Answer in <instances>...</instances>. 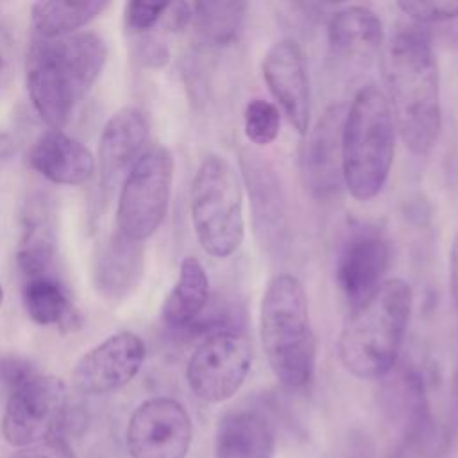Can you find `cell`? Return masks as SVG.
<instances>
[{
  "label": "cell",
  "instance_id": "cell-13",
  "mask_svg": "<svg viewBox=\"0 0 458 458\" xmlns=\"http://www.w3.org/2000/svg\"><path fill=\"white\" fill-rule=\"evenodd\" d=\"M345 109L342 104L327 107L308 129L301 150V174L306 188L317 199H329L344 184L342 131Z\"/></svg>",
  "mask_w": 458,
  "mask_h": 458
},
{
  "label": "cell",
  "instance_id": "cell-30",
  "mask_svg": "<svg viewBox=\"0 0 458 458\" xmlns=\"http://www.w3.org/2000/svg\"><path fill=\"white\" fill-rule=\"evenodd\" d=\"M136 57L145 66L161 68L168 61V50H166V47L156 36L141 34L140 43L136 47Z\"/></svg>",
  "mask_w": 458,
  "mask_h": 458
},
{
  "label": "cell",
  "instance_id": "cell-25",
  "mask_svg": "<svg viewBox=\"0 0 458 458\" xmlns=\"http://www.w3.org/2000/svg\"><path fill=\"white\" fill-rule=\"evenodd\" d=\"M193 9V25L199 34L218 47L231 45L238 39V34L243 27V20L249 9L247 2H195Z\"/></svg>",
  "mask_w": 458,
  "mask_h": 458
},
{
  "label": "cell",
  "instance_id": "cell-31",
  "mask_svg": "<svg viewBox=\"0 0 458 458\" xmlns=\"http://www.w3.org/2000/svg\"><path fill=\"white\" fill-rule=\"evenodd\" d=\"M191 20H193L191 4L174 2V4H166V9L161 16V25L166 30L177 32V30H182L186 25H190Z\"/></svg>",
  "mask_w": 458,
  "mask_h": 458
},
{
  "label": "cell",
  "instance_id": "cell-1",
  "mask_svg": "<svg viewBox=\"0 0 458 458\" xmlns=\"http://www.w3.org/2000/svg\"><path fill=\"white\" fill-rule=\"evenodd\" d=\"M386 100L403 143L415 156L431 152L442 125L438 64L419 27L394 34L385 55Z\"/></svg>",
  "mask_w": 458,
  "mask_h": 458
},
{
  "label": "cell",
  "instance_id": "cell-16",
  "mask_svg": "<svg viewBox=\"0 0 458 458\" xmlns=\"http://www.w3.org/2000/svg\"><path fill=\"white\" fill-rule=\"evenodd\" d=\"M145 247L120 233L109 234L98 247L93 261V284L98 295L109 302H118L131 295L143 277Z\"/></svg>",
  "mask_w": 458,
  "mask_h": 458
},
{
  "label": "cell",
  "instance_id": "cell-26",
  "mask_svg": "<svg viewBox=\"0 0 458 458\" xmlns=\"http://www.w3.org/2000/svg\"><path fill=\"white\" fill-rule=\"evenodd\" d=\"M281 125V114L276 104L265 98H252L243 111V131L250 143L258 147L270 145Z\"/></svg>",
  "mask_w": 458,
  "mask_h": 458
},
{
  "label": "cell",
  "instance_id": "cell-32",
  "mask_svg": "<svg viewBox=\"0 0 458 458\" xmlns=\"http://www.w3.org/2000/svg\"><path fill=\"white\" fill-rule=\"evenodd\" d=\"M13 59V39L9 32L0 27V84L5 81Z\"/></svg>",
  "mask_w": 458,
  "mask_h": 458
},
{
  "label": "cell",
  "instance_id": "cell-14",
  "mask_svg": "<svg viewBox=\"0 0 458 458\" xmlns=\"http://www.w3.org/2000/svg\"><path fill=\"white\" fill-rule=\"evenodd\" d=\"M263 79L299 134L310 129V81L306 57L293 39L276 41L261 63Z\"/></svg>",
  "mask_w": 458,
  "mask_h": 458
},
{
  "label": "cell",
  "instance_id": "cell-17",
  "mask_svg": "<svg viewBox=\"0 0 458 458\" xmlns=\"http://www.w3.org/2000/svg\"><path fill=\"white\" fill-rule=\"evenodd\" d=\"M29 165L47 181L66 186L88 182L97 168L89 148L61 129H50L36 140Z\"/></svg>",
  "mask_w": 458,
  "mask_h": 458
},
{
  "label": "cell",
  "instance_id": "cell-24",
  "mask_svg": "<svg viewBox=\"0 0 458 458\" xmlns=\"http://www.w3.org/2000/svg\"><path fill=\"white\" fill-rule=\"evenodd\" d=\"M109 7L107 2H34L30 21L39 38H64L93 21Z\"/></svg>",
  "mask_w": 458,
  "mask_h": 458
},
{
  "label": "cell",
  "instance_id": "cell-34",
  "mask_svg": "<svg viewBox=\"0 0 458 458\" xmlns=\"http://www.w3.org/2000/svg\"><path fill=\"white\" fill-rule=\"evenodd\" d=\"M392 458H435V454L420 445L403 442V445L392 454Z\"/></svg>",
  "mask_w": 458,
  "mask_h": 458
},
{
  "label": "cell",
  "instance_id": "cell-3",
  "mask_svg": "<svg viewBox=\"0 0 458 458\" xmlns=\"http://www.w3.org/2000/svg\"><path fill=\"white\" fill-rule=\"evenodd\" d=\"M411 288L385 279L365 301L352 306L338 338L344 369L360 379L386 376L399 356L411 313Z\"/></svg>",
  "mask_w": 458,
  "mask_h": 458
},
{
  "label": "cell",
  "instance_id": "cell-15",
  "mask_svg": "<svg viewBox=\"0 0 458 458\" xmlns=\"http://www.w3.org/2000/svg\"><path fill=\"white\" fill-rule=\"evenodd\" d=\"M148 136V122L141 109L127 106L111 114L98 143V175L104 193H109L143 156Z\"/></svg>",
  "mask_w": 458,
  "mask_h": 458
},
{
  "label": "cell",
  "instance_id": "cell-8",
  "mask_svg": "<svg viewBox=\"0 0 458 458\" xmlns=\"http://www.w3.org/2000/svg\"><path fill=\"white\" fill-rule=\"evenodd\" d=\"M68 406L61 377L30 372L11 386L2 417L4 438L13 447H29L57 437Z\"/></svg>",
  "mask_w": 458,
  "mask_h": 458
},
{
  "label": "cell",
  "instance_id": "cell-12",
  "mask_svg": "<svg viewBox=\"0 0 458 458\" xmlns=\"http://www.w3.org/2000/svg\"><path fill=\"white\" fill-rule=\"evenodd\" d=\"M390 254V242L379 227L358 225L349 231L336 258L335 279L352 306L365 301L385 281Z\"/></svg>",
  "mask_w": 458,
  "mask_h": 458
},
{
  "label": "cell",
  "instance_id": "cell-21",
  "mask_svg": "<svg viewBox=\"0 0 458 458\" xmlns=\"http://www.w3.org/2000/svg\"><path fill=\"white\" fill-rule=\"evenodd\" d=\"M331 48L344 57H370L383 43V23L365 5H347L331 14L327 23Z\"/></svg>",
  "mask_w": 458,
  "mask_h": 458
},
{
  "label": "cell",
  "instance_id": "cell-22",
  "mask_svg": "<svg viewBox=\"0 0 458 458\" xmlns=\"http://www.w3.org/2000/svg\"><path fill=\"white\" fill-rule=\"evenodd\" d=\"M208 301V274L197 258L186 256L181 261L177 281L163 302V322L170 329H190L206 310Z\"/></svg>",
  "mask_w": 458,
  "mask_h": 458
},
{
  "label": "cell",
  "instance_id": "cell-20",
  "mask_svg": "<svg viewBox=\"0 0 458 458\" xmlns=\"http://www.w3.org/2000/svg\"><path fill=\"white\" fill-rule=\"evenodd\" d=\"M274 429L263 415L240 410L220 419L215 437V458H274Z\"/></svg>",
  "mask_w": 458,
  "mask_h": 458
},
{
  "label": "cell",
  "instance_id": "cell-28",
  "mask_svg": "<svg viewBox=\"0 0 458 458\" xmlns=\"http://www.w3.org/2000/svg\"><path fill=\"white\" fill-rule=\"evenodd\" d=\"M166 9V4H147V2H127L123 9L125 27L136 34H147L154 29Z\"/></svg>",
  "mask_w": 458,
  "mask_h": 458
},
{
  "label": "cell",
  "instance_id": "cell-6",
  "mask_svg": "<svg viewBox=\"0 0 458 458\" xmlns=\"http://www.w3.org/2000/svg\"><path fill=\"white\" fill-rule=\"evenodd\" d=\"M190 213L200 247L215 258H229L245 236L242 181L231 161L208 154L191 181Z\"/></svg>",
  "mask_w": 458,
  "mask_h": 458
},
{
  "label": "cell",
  "instance_id": "cell-29",
  "mask_svg": "<svg viewBox=\"0 0 458 458\" xmlns=\"http://www.w3.org/2000/svg\"><path fill=\"white\" fill-rule=\"evenodd\" d=\"M11 458H75V454L70 444L57 435L39 444L21 447Z\"/></svg>",
  "mask_w": 458,
  "mask_h": 458
},
{
  "label": "cell",
  "instance_id": "cell-7",
  "mask_svg": "<svg viewBox=\"0 0 458 458\" xmlns=\"http://www.w3.org/2000/svg\"><path fill=\"white\" fill-rule=\"evenodd\" d=\"M174 156L165 147H150L123 177L116 225L125 236L145 242L163 224L172 193Z\"/></svg>",
  "mask_w": 458,
  "mask_h": 458
},
{
  "label": "cell",
  "instance_id": "cell-2",
  "mask_svg": "<svg viewBox=\"0 0 458 458\" xmlns=\"http://www.w3.org/2000/svg\"><path fill=\"white\" fill-rule=\"evenodd\" d=\"M107 59V47L95 32L64 38H34L25 59L27 91L50 129H61L95 84Z\"/></svg>",
  "mask_w": 458,
  "mask_h": 458
},
{
  "label": "cell",
  "instance_id": "cell-10",
  "mask_svg": "<svg viewBox=\"0 0 458 458\" xmlns=\"http://www.w3.org/2000/svg\"><path fill=\"white\" fill-rule=\"evenodd\" d=\"M193 437L186 408L172 397H150L132 411L125 442L131 458H186Z\"/></svg>",
  "mask_w": 458,
  "mask_h": 458
},
{
  "label": "cell",
  "instance_id": "cell-35",
  "mask_svg": "<svg viewBox=\"0 0 458 458\" xmlns=\"http://www.w3.org/2000/svg\"><path fill=\"white\" fill-rule=\"evenodd\" d=\"M2 301H4V290H2V286H0V304H2Z\"/></svg>",
  "mask_w": 458,
  "mask_h": 458
},
{
  "label": "cell",
  "instance_id": "cell-4",
  "mask_svg": "<svg viewBox=\"0 0 458 458\" xmlns=\"http://www.w3.org/2000/svg\"><path fill=\"white\" fill-rule=\"evenodd\" d=\"M259 338L281 385L299 390L311 381L317 340L308 295L295 276L279 274L268 281L259 304Z\"/></svg>",
  "mask_w": 458,
  "mask_h": 458
},
{
  "label": "cell",
  "instance_id": "cell-33",
  "mask_svg": "<svg viewBox=\"0 0 458 458\" xmlns=\"http://www.w3.org/2000/svg\"><path fill=\"white\" fill-rule=\"evenodd\" d=\"M449 284H451V295L458 311V233L449 250Z\"/></svg>",
  "mask_w": 458,
  "mask_h": 458
},
{
  "label": "cell",
  "instance_id": "cell-5",
  "mask_svg": "<svg viewBox=\"0 0 458 458\" xmlns=\"http://www.w3.org/2000/svg\"><path fill=\"white\" fill-rule=\"evenodd\" d=\"M395 150V122L386 95L376 84L358 89L342 131L344 184L356 200L374 199L385 186Z\"/></svg>",
  "mask_w": 458,
  "mask_h": 458
},
{
  "label": "cell",
  "instance_id": "cell-23",
  "mask_svg": "<svg viewBox=\"0 0 458 458\" xmlns=\"http://www.w3.org/2000/svg\"><path fill=\"white\" fill-rule=\"evenodd\" d=\"M23 306L29 318L39 326L75 329L81 324L68 292L48 274L25 281Z\"/></svg>",
  "mask_w": 458,
  "mask_h": 458
},
{
  "label": "cell",
  "instance_id": "cell-18",
  "mask_svg": "<svg viewBox=\"0 0 458 458\" xmlns=\"http://www.w3.org/2000/svg\"><path fill=\"white\" fill-rule=\"evenodd\" d=\"M242 170L250 197L256 231L265 243H276L284 229V197L276 172L254 152L242 154Z\"/></svg>",
  "mask_w": 458,
  "mask_h": 458
},
{
  "label": "cell",
  "instance_id": "cell-19",
  "mask_svg": "<svg viewBox=\"0 0 458 458\" xmlns=\"http://www.w3.org/2000/svg\"><path fill=\"white\" fill-rule=\"evenodd\" d=\"M55 229L50 202L39 193L23 209L21 238L16 250L18 268L27 279L47 276L55 258Z\"/></svg>",
  "mask_w": 458,
  "mask_h": 458
},
{
  "label": "cell",
  "instance_id": "cell-27",
  "mask_svg": "<svg viewBox=\"0 0 458 458\" xmlns=\"http://www.w3.org/2000/svg\"><path fill=\"white\" fill-rule=\"evenodd\" d=\"M397 7L419 23H440L458 20V0L399 2Z\"/></svg>",
  "mask_w": 458,
  "mask_h": 458
},
{
  "label": "cell",
  "instance_id": "cell-9",
  "mask_svg": "<svg viewBox=\"0 0 458 458\" xmlns=\"http://www.w3.org/2000/svg\"><path fill=\"white\" fill-rule=\"evenodd\" d=\"M252 363V347L245 335L222 329L208 335L186 365L190 390L204 403L231 399L243 385Z\"/></svg>",
  "mask_w": 458,
  "mask_h": 458
},
{
  "label": "cell",
  "instance_id": "cell-11",
  "mask_svg": "<svg viewBox=\"0 0 458 458\" xmlns=\"http://www.w3.org/2000/svg\"><path fill=\"white\" fill-rule=\"evenodd\" d=\"M147 356L145 342L132 331H118L75 363L72 385L84 395H102L131 383Z\"/></svg>",
  "mask_w": 458,
  "mask_h": 458
}]
</instances>
